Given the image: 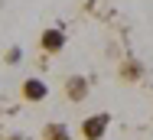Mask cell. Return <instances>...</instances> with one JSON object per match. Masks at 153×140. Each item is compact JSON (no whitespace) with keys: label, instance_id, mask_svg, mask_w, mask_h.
Here are the masks:
<instances>
[{"label":"cell","instance_id":"obj_1","mask_svg":"<svg viewBox=\"0 0 153 140\" xmlns=\"http://www.w3.org/2000/svg\"><path fill=\"white\" fill-rule=\"evenodd\" d=\"M108 127H111V114L108 111L88 114V117H82V124H78V137L82 140H101L108 134Z\"/></svg>","mask_w":153,"mask_h":140},{"label":"cell","instance_id":"obj_5","mask_svg":"<svg viewBox=\"0 0 153 140\" xmlns=\"http://www.w3.org/2000/svg\"><path fill=\"white\" fill-rule=\"evenodd\" d=\"M117 78H121V82H140V78H143V65H140V62H137V59H124L121 62V69H117Z\"/></svg>","mask_w":153,"mask_h":140},{"label":"cell","instance_id":"obj_2","mask_svg":"<svg viewBox=\"0 0 153 140\" xmlns=\"http://www.w3.org/2000/svg\"><path fill=\"white\" fill-rule=\"evenodd\" d=\"M65 49V29L62 26H46L39 33V52H46V56H56Z\"/></svg>","mask_w":153,"mask_h":140},{"label":"cell","instance_id":"obj_3","mask_svg":"<svg viewBox=\"0 0 153 140\" xmlns=\"http://www.w3.org/2000/svg\"><path fill=\"white\" fill-rule=\"evenodd\" d=\"M20 98L30 101V104H42V101L49 98V85L42 82V78H23V85H20Z\"/></svg>","mask_w":153,"mask_h":140},{"label":"cell","instance_id":"obj_8","mask_svg":"<svg viewBox=\"0 0 153 140\" xmlns=\"http://www.w3.org/2000/svg\"><path fill=\"white\" fill-rule=\"evenodd\" d=\"M7 140H26V137H20V134H13V137H7Z\"/></svg>","mask_w":153,"mask_h":140},{"label":"cell","instance_id":"obj_7","mask_svg":"<svg viewBox=\"0 0 153 140\" xmlns=\"http://www.w3.org/2000/svg\"><path fill=\"white\" fill-rule=\"evenodd\" d=\"M3 59H7V65H20V62H23V49H20V46H10Z\"/></svg>","mask_w":153,"mask_h":140},{"label":"cell","instance_id":"obj_4","mask_svg":"<svg viewBox=\"0 0 153 140\" xmlns=\"http://www.w3.org/2000/svg\"><path fill=\"white\" fill-rule=\"evenodd\" d=\"M88 91H91V85L85 75H68L65 78V98L72 101V104H82L85 98H88Z\"/></svg>","mask_w":153,"mask_h":140},{"label":"cell","instance_id":"obj_6","mask_svg":"<svg viewBox=\"0 0 153 140\" xmlns=\"http://www.w3.org/2000/svg\"><path fill=\"white\" fill-rule=\"evenodd\" d=\"M42 140H72V130L62 124V121H49L42 127Z\"/></svg>","mask_w":153,"mask_h":140}]
</instances>
